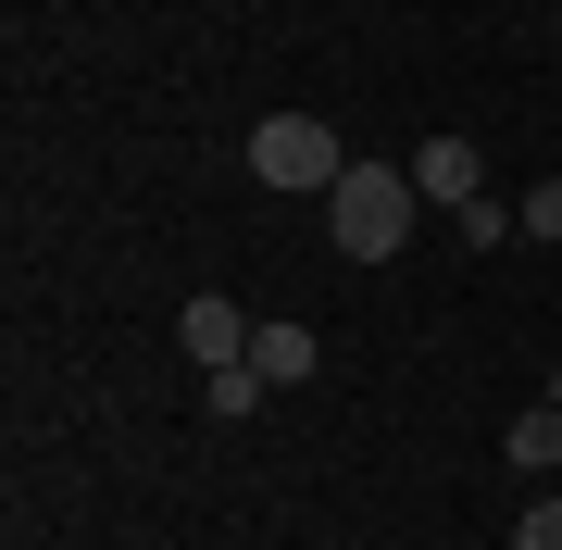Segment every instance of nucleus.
I'll use <instances>...</instances> for the list:
<instances>
[{
	"mask_svg": "<svg viewBox=\"0 0 562 550\" xmlns=\"http://www.w3.org/2000/svg\"><path fill=\"white\" fill-rule=\"evenodd\" d=\"M413 213H425L413 164H350L338 188H325V238H338L350 263H387V250L413 238Z\"/></svg>",
	"mask_w": 562,
	"mask_h": 550,
	"instance_id": "f257e3e1",
	"label": "nucleus"
},
{
	"mask_svg": "<svg viewBox=\"0 0 562 550\" xmlns=\"http://www.w3.org/2000/svg\"><path fill=\"white\" fill-rule=\"evenodd\" d=\"M238 164H250V188H288V201H325V188L350 176V150H338V125H325V113H262Z\"/></svg>",
	"mask_w": 562,
	"mask_h": 550,
	"instance_id": "f03ea898",
	"label": "nucleus"
},
{
	"mask_svg": "<svg viewBox=\"0 0 562 550\" xmlns=\"http://www.w3.org/2000/svg\"><path fill=\"white\" fill-rule=\"evenodd\" d=\"M176 350H188L201 375H213V363H250V313L225 301V288H201V301L176 313Z\"/></svg>",
	"mask_w": 562,
	"mask_h": 550,
	"instance_id": "7ed1b4c3",
	"label": "nucleus"
},
{
	"mask_svg": "<svg viewBox=\"0 0 562 550\" xmlns=\"http://www.w3.org/2000/svg\"><path fill=\"white\" fill-rule=\"evenodd\" d=\"M413 188H425L438 213L487 201V150H475V138H425V150H413Z\"/></svg>",
	"mask_w": 562,
	"mask_h": 550,
	"instance_id": "20e7f679",
	"label": "nucleus"
},
{
	"mask_svg": "<svg viewBox=\"0 0 562 550\" xmlns=\"http://www.w3.org/2000/svg\"><path fill=\"white\" fill-rule=\"evenodd\" d=\"M313 363H325V338L301 326V313H276V326H250V375H262V388H301Z\"/></svg>",
	"mask_w": 562,
	"mask_h": 550,
	"instance_id": "39448f33",
	"label": "nucleus"
},
{
	"mask_svg": "<svg viewBox=\"0 0 562 550\" xmlns=\"http://www.w3.org/2000/svg\"><path fill=\"white\" fill-rule=\"evenodd\" d=\"M501 463L513 475H562V401H525L513 426H501Z\"/></svg>",
	"mask_w": 562,
	"mask_h": 550,
	"instance_id": "423d86ee",
	"label": "nucleus"
},
{
	"mask_svg": "<svg viewBox=\"0 0 562 550\" xmlns=\"http://www.w3.org/2000/svg\"><path fill=\"white\" fill-rule=\"evenodd\" d=\"M201 413H213V426H250V413H262V375L250 363H213L201 375Z\"/></svg>",
	"mask_w": 562,
	"mask_h": 550,
	"instance_id": "0eeeda50",
	"label": "nucleus"
},
{
	"mask_svg": "<svg viewBox=\"0 0 562 550\" xmlns=\"http://www.w3.org/2000/svg\"><path fill=\"white\" fill-rule=\"evenodd\" d=\"M450 238H462V250H513L525 225H513V201H501V188H487V201H462V213H450Z\"/></svg>",
	"mask_w": 562,
	"mask_h": 550,
	"instance_id": "6e6552de",
	"label": "nucleus"
},
{
	"mask_svg": "<svg viewBox=\"0 0 562 550\" xmlns=\"http://www.w3.org/2000/svg\"><path fill=\"white\" fill-rule=\"evenodd\" d=\"M513 225H525V238H538V250H562V176H525V201H513Z\"/></svg>",
	"mask_w": 562,
	"mask_h": 550,
	"instance_id": "1a4fd4ad",
	"label": "nucleus"
},
{
	"mask_svg": "<svg viewBox=\"0 0 562 550\" xmlns=\"http://www.w3.org/2000/svg\"><path fill=\"white\" fill-rule=\"evenodd\" d=\"M513 550H562V489H538V501L513 513Z\"/></svg>",
	"mask_w": 562,
	"mask_h": 550,
	"instance_id": "9d476101",
	"label": "nucleus"
},
{
	"mask_svg": "<svg viewBox=\"0 0 562 550\" xmlns=\"http://www.w3.org/2000/svg\"><path fill=\"white\" fill-rule=\"evenodd\" d=\"M513 13H562V0H513Z\"/></svg>",
	"mask_w": 562,
	"mask_h": 550,
	"instance_id": "9b49d317",
	"label": "nucleus"
},
{
	"mask_svg": "<svg viewBox=\"0 0 562 550\" xmlns=\"http://www.w3.org/2000/svg\"><path fill=\"white\" fill-rule=\"evenodd\" d=\"M550 401H562V363H550Z\"/></svg>",
	"mask_w": 562,
	"mask_h": 550,
	"instance_id": "f8f14e48",
	"label": "nucleus"
},
{
	"mask_svg": "<svg viewBox=\"0 0 562 550\" xmlns=\"http://www.w3.org/2000/svg\"><path fill=\"white\" fill-rule=\"evenodd\" d=\"M550 50H562V13H550Z\"/></svg>",
	"mask_w": 562,
	"mask_h": 550,
	"instance_id": "ddd939ff",
	"label": "nucleus"
}]
</instances>
